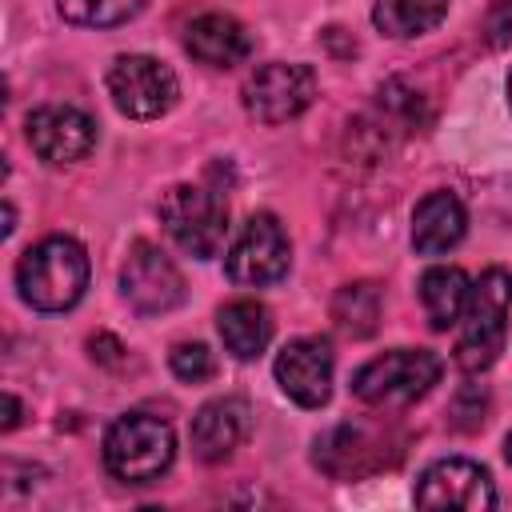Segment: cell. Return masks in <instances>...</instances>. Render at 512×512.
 Here are the masks:
<instances>
[{
	"label": "cell",
	"instance_id": "cell-6",
	"mask_svg": "<svg viewBox=\"0 0 512 512\" xmlns=\"http://www.w3.org/2000/svg\"><path fill=\"white\" fill-rule=\"evenodd\" d=\"M108 96L116 112H124L128 120H156L176 104L180 84L164 60L128 52V56H116L108 68Z\"/></svg>",
	"mask_w": 512,
	"mask_h": 512
},
{
	"label": "cell",
	"instance_id": "cell-23",
	"mask_svg": "<svg viewBox=\"0 0 512 512\" xmlns=\"http://www.w3.org/2000/svg\"><path fill=\"white\" fill-rule=\"evenodd\" d=\"M484 36L492 48H508L512 44V0H496L488 20H484Z\"/></svg>",
	"mask_w": 512,
	"mask_h": 512
},
{
	"label": "cell",
	"instance_id": "cell-26",
	"mask_svg": "<svg viewBox=\"0 0 512 512\" xmlns=\"http://www.w3.org/2000/svg\"><path fill=\"white\" fill-rule=\"evenodd\" d=\"M508 104H512V72H508Z\"/></svg>",
	"mask_w": 512,
	"mask_h": 512
},
{
	"label": "cell",
	"instance_id": "cell-14",
	"mask_svg": "<svg viewBox=\"0 0 512 512\" xmlns=\"http://www.w3.org/2000/svg\"><path fill=\"white\" fill-rule=\"evenodd\" d=\"M184 48L192 52V60H200L208 68H232V64L248 60L252 36H248V28L240 20H232L224 12H208V16L188 24Z\"/></svg>",
	"mask_w": 512,
	"mask_h": 512
},
{
	"label": "cell",
	"instance_id": "cell-24",
	"mask_svg": "<svg viewBox=\"0 0 512 512\" xmlns=\"http://www.w3.org/2000/svg\"><path fill=\"white\" fill-rule=\"evenodd\" d=\"M16 420H20V404H16V396H8V416H4V428H16Z\"/></svg>",
	"mask_w": 512,
	"mask_h": 512
},
{
	"label": "cell",
	"instance_id": "cell-20",
	"mask_svg": "<svg viewBox=\"0 0 512 512\" xmlns=\"http://www.w3.org/2000/svg\"><path fill=\"white\" fill-rule=\"evenodd\" d=\"M380 308H384V300H380V284H372V280L344 284V288L332 296V320H336V328L348 332V336H356V340L376 332V324H380Z\"/></svg>",
	"mask_w": 512,
	"mask_h": 512
},
{
	"label": "cell",
	"instance_id": "cell-12",
	"mask_svg": "<svg viewBox=\"0 0 512 512\" xmlns=\"http://www.w3.org/2000/svg\"><path fill=\"white\" fill-rule=\"evenodd\" d=\"M332 348L320 336H300L288 340L272 364L276 384L288 400H296L300 408H324L332 396Z\"/></svg>",
	"mask_w": 512,
	"mask_h": 512
},
{
	"label": "cell",
	"instance_id": "cell-2",
	"mask_svg": "<svg viewBox=\"0 0 512 512\" xmlns=\"http://www.w3.org/2000/svg\"><path fill=\"white\" fill-rule=\"evenodd\" d=\"M508 312H512V276L504 268L480 272V280L468 288L460 340H456V364L464 372H484L496 364L508 336Z\"/></svg>",
	"mask_w": 512,
	"mask_h": 512
},
{
	"label": "cell",
	"instance_id": "cell-4",
	"mask_svg": "<svg viewBox=\"0 0 512 512\" xmlns=\"http://www.w3.org/2000/svg\"><path fill=\"white\" fill-rule=\"evenodd\" d=\"M444 364L436 352L428 348H392L376 360H368L356 376H352V392L356 400L372 404V408H408L420 396L432 392V384L440 380Z\"/></svg>",
	"mask_w": 512,
	"mask_h": 512
},
{
	"label": "cell",
	"instance_id": "cell-9",
	"mask_svg": "<svg viewBox=\"0 0 512 512\" xmlns=\"http://www.w3.org/2000/svg\"><path fill=\"white\" fill-rule=\"evenodd\" d=\"M120 292L140 316H164L184 304V276L156 244L140 240L120 268Z\"/></svg>",
	"mask_w": 512,
	"mask_h": 512
},
{
	"label": "cell",
	"instance_id": "cell-22",
	"mask_svg": "<svg viewBox=\"0 0 512 512\" xmlns=\"http://www.w3.org/2000/svg\"><path fill=\"white\" fill-rule=\"evenodd\" d=\"M168 364H172V376L184 380V384H200V380H208V376L216 372V356H212L208 344H200V340L176 344L172 356H168Z\"/></svg>",
	"mask_w": 512,
	"mask_h": 512
},
{
	"label": "cell",
	"instance_id": "cell-3",
	"mask_svg": "<svg viewBox=\"0 0 512 512\" xmlns=\"http://www.w3.org/2000/svg\"><path fill=\"white\" fill-rule=\"evenodd\" d=\"M172 424L152 412H124L104 436V468L124 484H152L172 468Z\"/></svg>",
	"mask_w": 512,
	"mask_h": 512
},
{
	"label": "cell",
	"instance_id": "cell-16",
	"mask_svg": "<svg viewBox=\"0 0 512 512\" xmlns=\"http://www.w3.org/2000/svg\"><path fill=\"white\" fill-rule=\"evenodd\" d=\"M216 328L236 360H256L272 340V312L260 300H232L220 308Z\"/></svg>",
	"mask_w": 512,
	"mask_h": 512
},
{
	"label": "cell",
	"instance_id": "cell-11",
	"mask_svg": "<svg viewBox=\"0 0 512 512\" xmlns=\"http://www.w3.org/2000/svg\"><path fill=\"white\" fill-rule=\"evenodd\" d=\"M24 136H28L32 152L48 164H72V160H84L96 148L92 116L72 108V104H44V108L28 112Z\"/></svg>",
	"mask_w": 512,
	"mask_h": 512
},
{
	"label": "cell",
	"instance_id": "cell-17",
	"mask_svg": "<svg viewBox=\"0 0 512 512\" xmlns=\"http://www.w3.org/2000/svg\"><path fill=\"white\" fill-rule=\"evenodd\" d=\"M468 276L452 264H432L424 276H420V304H424V316L436 332L460 324L464 316V304H468Z\"/></svg>",
	"mask_w": 512,
	"mask_h": 512
},
{
	"label": "cell",
	"instance_id": "cell-19",
	"mask_svg": "<svg viewBox=\"0 0 512 512\" xmlns=\"http://www.w3.org/2000/svg\"><path fill=\"white\" fill-rule=\"evenodd\" d=\"M448 4L452 0H376L372 4V24L392 40L424 36L448 16Z\"/></svg>",
	"mask_w": 512,
	"mask_h": 512
},
{
	"label": "cell",
	"instance_id": "cell-10",
	"mask_svg": "<svg viewBox=\"0 0 512 512\" xmlns=\"http://www.w3.org/2000/svg\"><path fill=\"white\" fill-rule=\"evenodd\" d=\"M416 504L420 508H464V512H488L496 508V488L488 468L464 456L436 460L416 480Z\"/></svg>",
	"mask_w": 512,
	"mask_h": 512
},
{
	"label": "cell",
	"instance_id": "cell-7",
	"mask_svg": "<svg viewBox=\"0 0 512 512\" xmlns=\"http://www.w3.org/2000/svg\"><path fill=\"white\" fill-rule=\"evenodd\" d=\"M316 100V72L308 64H260L244 80V108L260 124H288Z\"/></svg>",
	"mask_w": 512,
	"mask_h": 512
},
{
	"label": "cell",
	"instance_id": "cell-25",
	"mask_svg": "<svg viewBox=\"0 0 512 512\" xmlns=\"http://www.w3.org/2000/svg\"><path fill=\"white\" fill-rule=\"evenodd\" d=\"M504 456H508V464H512V432H508V440H504Z\"/></svg>",
	"mask_w": 512,
	"mask_h": 512
},
{
	"label": "cell",
	"instance_id": "cell-18",
	"mask_svg": "<svg viewBox=\"0 0 512 512\" xmlns=\"http://www.w3.org/2000/svg\"><path fill=\"white\" fill-rule=\"evenodd\" d=\"M372 448H376V444L368 440L364 428H356V424H340V428H332L324 440H316V464H320L328 476L348 480V476H360V472L376 468Z\"/></svg>",
	"mask_w": 512,
	"mask_h": 512
},
{
	"label": "cell",
	"instance_id": "cell-5",
	"mask_svg": "<svg viewBox=\"0 0 512 512\" xmlns=\"http://www.w3.org/2000/svg\"><path fill=\"white\" fill-rule=\"evenodd\" d=\"M160 224L176 248H184L196 260H208L220 252L228 236V204L212 188L176 184L160 196Z\"/></svg>",
	"mask_w": 512,
	"mask_h": 512
},
{
	"label": "cell",
	"instance_id": "cell-21",
	"mask_svg": "<svg viewBox=\"0 0 512 512\" xmlns=\"http://www.w3.org/2000/svg\"><path fill=\"white\" fill-rule=\"evenodd\" d=\"M60 16L68 24H80V28H116V24H128L144 0H56Z\"/></svg>",
	"mask_w": 512,
	"mask_h": 512
},
{
	"label": "cell",
	"instance_id": "cell-13",
	"mask_svg": "<svg viewBox=\"0 0 512 512\" xmlns=\"http://www.w3.org/2000/svg\"><path fill=\"white\" fill-rule=\"evenodd\" d=\"M192 452L208 464L232 456L240 448V440L248 436V404L240 396H220V400H208L196 416H192Z\"/></svg>",
	"mask_w": 512,
	"mask_h": 512
},
{
	"label": "cell",
	"instance_id": "cell-15",
	"mask_svg": "<svg viewBox=\"0 0 512 512\" xmlns=\"http://www.w3.org/2000/svg\"><path fill=\"white\" fill-rule=\"evenodd\" d=\"M468 216L452 192H428L412 212V248L420 256H444L464 240Z\"/></svg>",
	"mask_w": 512,
	"mask_h": 512
},
{
	"label": "cell",
	"instance_id": "cell-1",
	"mask_svg": "<svg viewBox=\"0 0 512 512\" xmlns=\"http://www.w3.org/2000/svg\"><path fill=\"white\" fill-rule=\"evenodd\" d=\"M16 288L36 312H68L88 288V252L72 236H44L20 256Z\"/></svg>",
	"mask_w": 512,
	"mask_h": 512
},
{
	"label": "cell",
	"instance_id": "cell-8",
	"mask_svg": "<svg viewBox=\"0 0 512 512\" xmlns=\"http://www.w3.org/2000/svg\"><path fill=\"white\" fill-rule=\"evenodd\" d=\"M288 260H292V248H288L280 220L272 212H256L232 240V248L224 256V272L236 284L260 288V284H276L288 272Z\"/></svg>",
	"mask_w": 512,
	"mask_h": 512
}]
</instances>
